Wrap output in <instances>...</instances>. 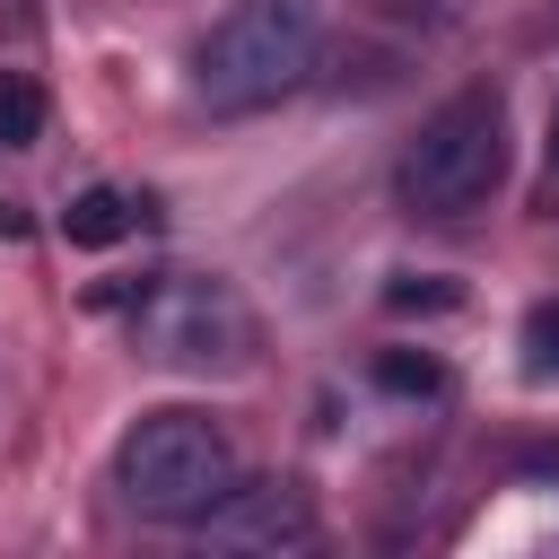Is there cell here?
<instances>
[{"instance_id": "obj_5", "label": "cell", "mask_w": 559, "mask_h": 559, "mask_svg": "<svg viewBox=\"0 0 559 559\" xmlns=\"http://www.w3.org/2000/svg\"><path fill=\"white\" fill-rule=\"evenodd\" d=\"M192 533L210 550H271V559H288V550H314L323 524H314V498L297 480H236L218 507L192 515Z\"/></svg>"}, {"instance_id": "obj_10", "label": "cell", "mask_w": 559, "mask_h": 559, "mask_svg": "<svg viewBox=\"0 0 559 559\" xmlns=\"http://www.w3.org/2000/svg\"><path fill=\"white\" fill-rule=\"evenodd\" d=\"M550 157H559V114H550Z\"/></svg>"}, {"instance_id": "obj_4", "label": "cell", "mask_w": 559, "mask_h": 559, "mask_svg": "<svg viewBox=\"0 0 559 559\" xmlns=\"http://www.w3.org/2000/svg\"><path fill=\"white\" fill-rule=\"evenodd\" d=\"M131 349L183 376H236L253 367V306L218 271H166L131 306Z\"/></svg>"}, {"instance_id": "obj_2", "label": "cell", "mask_w": 559, "mask_h": 559, "mask_svg": "<svg viewBox=\"0 0 559 559\" xmlns=\"http://www.w3.org/2000/svg\"><path fill=\"white\" fill-rule=\"evenodd\" d=\"M236 489V437L210 411H140L114 445V498L140 524H192L201 507H218Z\"/></svg>"}, {"instance_id": "obj_7", "label": "cell", "mask_w": 559, "mask_h": 559, "mask_svg": "<svg viewBox=\"0 0 559 559\" xmlns=\"http://www.w3.org/2000/svg\"><path fill=\"white\" fill-rule=\"evenodd\" d=\"M44 140V87L0 70V148H35Z\"/></svg>"}, {"instance_id": "obj_3", "label": "cell", "mask_w": 559, "mask_h": 559, "mask_svg": "<svg viewBox=\"0 0 559 559\" xmlns=\"http://www.w3.org/2000/svg\"><path fill=\"white\" fill-rule=\"evenodd\" d=\"M498 183H507V105H498V87L445 96V105L419 122V140L402 148V166H393V192H402V210H419V218H463V210H480Z\"/></svg>"}, {"instance_id": "obj_8", "label": "cell", "mask_w": 559, "mask_h": 559, "mask_svg": "<svg viewBox=\"0 0 559 559\" xmlns=\"http://www.w3.org/2000/svg\"><path fill=\"white\" fill-rule=\"evenodd\" d=\"M524 376H559V306L524 314Z\"/></svg>"}, {"instance_id": "obj_6", "label": "cell", "mask_w": 559, "mask_h": 559, "mask_svg": "<svg viewBox=\"0 0 559 559\" xmlns=\"http://www.w3.org/2000/svg\"><path fill=\"white\" fill-rule=\"evenodd\" d=\"M131 218H140V201H122L114 183H87V192L61 210V236L96 253V245H122V236H131Z\"/></svg>"}, {"instance_id": "obj_9", "label": "cell", "mask_w": 559, "mask_h": 559, "mask_svg": "<svg viewBox=\"0 0 559 559\" xmlns=\"http://www.w3.org/2000/svg\"><path fill=\"white\" fill-rule=\"evenodd\" d=\"M0 236H26V218H17V210H9V201H0Z\"/></svg>"}, {"instance_id": "obj_1", "label": "cell", "mask_w": 559, "mask_h": 559, "mask_svg": "<svg viewBox=\"0 0 559 559\" xmlns=\"http://www.w3.org/2000/svg\"><path fill=\"white\" fill-rule=\"evenodd\" d=\"M323 52V0H236L192 44V96L210 114H262L288 87H306Z\"/></svg>"}]
</instances>
